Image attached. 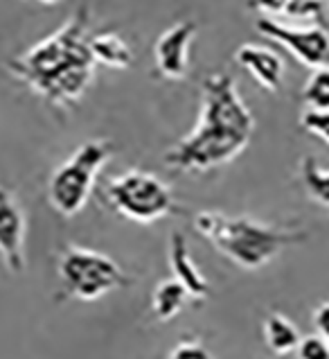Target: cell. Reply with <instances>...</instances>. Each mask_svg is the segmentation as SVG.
<instances>
[{"instance_id":"cell-13","label":"cell","mask_w":329,"mask_h":359,"mask_svg":"<svg viewBox=\"0 0 329 359\" xmlns=\"http://www.w3.org/2000/svg\"><path fill=\"white\" fill-rule=\"evenodd\" d=\"M300 339H302V334L298 330V325L291 319H286L284 314L273 312L264 319V341L269 346L271 353L280 357L291 355L295 353Z\"/></svg>"},{"instance_id":"cell-9","label":"cell","mask_w":329,"mask_h":359,"mask_svg":"<svg viewBox=\"0 0 329 359\" xmlns=\"http://www.w3.org/2000/svg\"><path fill=\"white\" fill-rule=\"evenodd\" d=\"M25 215L7 188L0 186V258L12 271L25 269Z\"/></svg>"},{"instance_id":"cell-24","label":"cell","mask_w":329,"mask_h":359,"mask_svg":"<svg viewBox=\"0 0 329 359\" xmlns=\"http://www.w3.org/2000/svg\"><path fill=\"white\" fill-rule=\"evenodd\" d=\"M327 5H329V0H327Z\"/></svg>"},{"instance_id":"cell-2","label":"cell","mask_w":329,"mask_h":359,"mask_svg":"<svg viewBox=\"0 0 329 359\" xmlns=\"http://www.w3.org/2000/svg\"><path fill=\"white\" fill-rule=\"evenodd\" d=\"M95 64L88 32V0H81L77 12L57 32L9 61V70L38 97L68 109L88 90Z\"/></svg>"},{"instance_id":"cell-8","label":"cell","mask_w":329,"mask_h":359,"mask_svg":"<svg viewBox=\"0 0 329 359\" xmlns=\"http://www.w3.org/2000/svg\"><path fill=\"white\" fill-rule=\"evenodd\" d=\"M197 32L199 27L194 20H181L158 36L156 46H153V57H156L158 73L164 79H185L190 66V46Z\"/></svg>"},{"instance_id":"cell-3","label":"cell","mask_w":329,"mask_h":359,"mask_svg":"<svg viewBox=\"0 0 329 359\" xmlns=\"http://www.w3.org/2000/svg\"><path fill=\"white\" fill-rule=\"evenodd\" d=\"M194 229L221 255L246 271H257L275 260L286 246L302 244L309 235L262 224L251 217H230L217 210L194 215Z\"/></svg>"},{"instance_id":"cell-15","label":"cell","mask_w":329,"mask_h":359,"mask_svg":"<svg viewBox=\"0 0 329 359\" xmlns=\"http://www.w3.org/2000/svg\"><path fill=\"white\" fill-rule=\"evenodd\" d=\"M300 177H302V186L307 194H309V199L329 208V170L318 168L316 158L304 156L300 163Z\"/></svg>"},{"instance_id":"cell-11","label":"cell","mask_w":329,"mask_h":359,"mask_svg":"<svg viewBox=\"0 0 329 359\" xmlns=\"http://www.w3.org/2000/svg\"><path fill=\"white\" fill-rule=\"evenodd\" d=\"M169 264L174 271V278H176L185 290H188L190 299H205L210 294V283L208 278L197 269L194 264L188 242H185L183 233H174L172 235V244H169Z\"/></svg>"},{"instance_id":"cell-17","label":"cell","mask_w":329,"mask_h":359,"mask_svg":"<svg viewBox=\"0 0 329 359\" xmlns=\"http://www.w3.org/2000/svg\"><path fill=\"white\" fill-rule=\"evenodd\" d=\"M286 20L293 23H309L323 25L325 23V0H289L284 14Z\"/></svg>"},{"instance_id":"cell-14","label":"cell","mask_w":329,"mask_h":359,"mask_svg":"<svg viewBox=\"0 0 329 359\" xmlns=\"http://www.w3.org/2000/svg\"><path fill=\"white\" fill-rule=\"evenodd\" d=\"M188 299H190L188 290H185L176 278L160 280L156 290H153V296H151V310H153V314H156V319L172 321L174 316H176L185 307Z\"/></svg>"},{"instance_id":"cell-22","label":"cell","mask_w":329,"mask_h":359,"mask_svg":"<svg viewBox=\"0 0 329 359\" xmlns=\"http://www.w3.org/2000/svg\"><path fill=\"white\" fill-rule=\"evenodd\" d=\"M314 323L318 327V332H321L325 339L329 341V301L318 305L316 312H314Z\"/></svg>"},{"instance_id":"cell-6","label":"cell","mask_w":329,"mask_h":359,"mask_svg":"<svg viewBox=\"0 0 329 359\" xmlns=\"http://www.w3.org/2000/svg\"><path fill=\"white\" fill-rule=\"evenodd\" d=\"M59 278L66 292L77 301H99L115 290L129 285L127 273L108 255L81 246H70L59 260Z\"/></svg>"},{"instance_id":"cell-1","label":"cell","mask_w":329,"mask_h":359,"mask_svg":"<svg viewBox=\"0 0 329 359\" xmlns=\"http://www.w3.org/2000/svg\"><path fill=\"white\" fill-rule=\"evenodd\" d=\"M255 133V118L230 75L212 73L203 81L197 127L164 151L162 163L181 172H205L237 158Z\"/></svg>"},{"instance_id":"cell-4","label":"cell","mask_w":329,"mask_h":359,"mask_svg":"<svg viewBox=\"0 0 329 359\" xmlns=\"http://www.w3.org/2000/svg\"><path fill=\"white\" fill-rule=\"evenodd\" d=\"M113 156V142L108 140H86L79 145L73 156L52 172L48 183V199L59 215L75 217L84 210L95 186L99 170Z\"/></svg>"},{"instance_id":"cell-21","label":"cell","mask_w":329,"mask_h":359,"mask_svg":"<svg viewBox=\"0 0 329 359\" xmlns=\"http://www.w3.org/2000/svg\"><path fill=\"white\" fill-rule=\"evenodd\" d=\"M246 5H248V9L264 14L266 18H277L284 14L289 0H246Z\"/></svg>"},{"instance_id":"cell-5","label":"cell","mask_w":329,"mask_h":359,"mask_svg":"<svg viewBox=\"0 0 329 359\" xmlns=\"http://www.w3.org/2000/svg\"><path fill=\"white\" fill-rule=\"evenodd\" d=\"M106 199L113 210L138 224H153L176 210L172 188L156 174L129 170L106 183Z\"/></svg>"},{"instance_id":"cell-19","label":"cell","mask_w":329,"mask_h":359,"mask_svg":"<svg viewBox=\"0 0 329 359\" xmlns=\"http://www.w3.org/2000/svg\"><path fill=\"white\" fill-rule=\"evenodd\" d=\"M300 125L304 131H309L312 136L325 140L329 145V111H309L307 109L300 118Z\"/></svg>"},{"instance_id":"cell-12","label":"cell","mask_w":329,"mask_h":359,"mask_svg":"<svg viewBox=\"0 0 329 359\" xmlns=\"http://www.w3.org/2000/svg\"><path fill=\"white\" fill-rule=\"evenodd\" d=\"M90 50L97 64H104L108 68L127 70L133 64L131 46L115 32H102L90 36Z\"/></svg>"},{"instance_id":"cell-7","label":"cell","mask_w":329,"mask_h":359,"mask_svg":"<svg viewBox=\"0 0 329 359\" xmlns=\"http://www.w3.org/2000/svg\"><path fill=\"white\" fill-rule=\"evenodd\" d=\"M257 32L286 48L307 68L329 66V32L323 25H286L277 18H257Z\"/></svg>"},{"instance_id":"cell-16","label":"cell","mask_w":329,"mask_h":359,"mask_svg":"<svg viewBox=\"0 0 329 359\" xmlns=\"http://www.w3.org/2000/svg\"><path fill=\"white\" fill-rule=\"evenodd\" d=\"M302 100L309 111H329V66L314 68L302 88Z\"/></svg>"},{"instance_id":"cell-20","label":"cell","mask_w":329,"mask_h":359,"mask_svg":"<svg viewBox=\"0 0 329 359\" xmlns=\"http://www.w3.org/2000/svg\"><path fill=\"white\" fill-rule=\"evenodd\" d=\"M167 359H212L210 351L199 341H181Z\"/></svg>"},{"instance_id":"cell-10","label":"cell","mask_w":329,"mask_h":359,"mask_svg":"<svg viewBox=\"0 0 329 359\" xmlns=\"http://www.w3.org/2000/svg\"><path fill=\"white\" fill-rule=\"evenodd\" d=\"M234 61L251 73V77L262 88L277 93L282 88L284 79V61L282 57L273 53L271 48L257 46V43H244L234 50Z\"/></svg>"},{"instance_id":"cell-23","label":"cell","mask_w":329,"mask_h":359,"mask_svg":"<svg viewBox=\"0 0 329 359\" xmlns=\"http://www.w3.org/2000/svg\"><path fill=\"white\" fill-rule=\"evenodd\" d=\"M36 3H43V5H52V3H57V0H36Z\"/></svg>"},{"instance_id":"cell-18","label":"cell","mask_w":329,"mask_h":359,"mask_svg":"<svg viewBox=\"0 0 329 359\" xmlns=\"http://www.w3.org/2000/svg\"><path fill=\"white\" fill-rule=\"evenodd\" d=\"M295 355L298 359H329V341L321 332L302 337L295 348Z\"/></svg>"}]
</instances>
